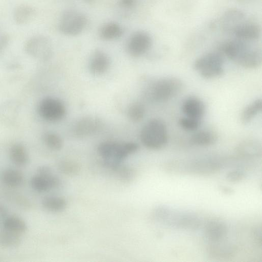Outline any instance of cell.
I'll return each instance as SVG.
<instances>
[{"mask_svg":"<svg viewBox=\"0 0 262 262\" xmlns=\"http://www.w3.org/2000/svg\"><path fill=\"white\" fill-rule=\"evenodd\" d=\"M182 110L185 116L201 120L205 114V106L200 99L189 97L183 102Z\"/></svg>","mask_w":262,"mask_h":262,"instance_id":"5bb4252c","label":"cell"},{"mask_svg":"<svg viewBox=\"0 0 262 262\" xmlns=\"http://www.w3.org/2000/svg\"><path fill=\"white\" fill-rule=\"evenodd\" d=\"M115 170L117 171L120 180L124 182H128L132 180L135 176L134 171L125 167H120V165Z\"/></svg>","mask_w":262,"mask_h":262,"instance_id":"836d02e7","label":"cell"},{"mask_svg":"<svg viewBox=\"0 0 262 262\" xmlns=\"http://www.w3.org/2000/svg\"><path fill=\"white\" fill-rule=\"evenodd\" d=\"M42 138L46 146L52 150H59L62 147V140L56 133L47 132L43 134Z\"/></svg>","mask_w":262,"mask_h":262,"instance_id":"1f68e13d","label":"cell"},{"mask_svg":"<svg viewBox=\"0 0 262 262\" xmlns=\"http://www.w3.org/2000/svg\"><path fill=\"white\" fill-rule=\"evenodd\" d=\"M245 15L237 9H231L226 11L223 15L221 22L223 29L227 32H231L232 29L242 20Z\"/></svg>","mask_w":262,"mask_h":262,"instance_id":"44dd1931","label":"cell"},{"mask_svg":"<svg viewBox=\"0 0 262 262\" xmlns=\"http://www.w3.org/2000/svg\"><path fill=\"white\" fill-rule=\"evenodd\" d=\"M227 233V226L224 222L221 220H211L205 226V235L210 242L225 239Z\"/></svg>","mask_w":262,"mask_h":262,"instance_id":"7c38bea8","label":"cell"},{"mask_svg":"<svg viewBox=\"0 0 262 262\" xmlns=\"http://www.w3.org/2000/svg\"><path fill=\"white\" fill-rule=\"evenodd\" d=\"M12 161L18 166H25L29 162V155L25 147L20 144L11 146L9 152Z\"/></svg>","mask_w":262,"mask_h":262,"instance_id":"cb8c5ba5","label":"cell"},{"mask_svg":"<svg viewBox=\"0 0 262 262\" xmlns=\"http://www.w3.org/2000/svg\"><path fill=\"white\" fill-rule=\"evenodd\" d=\"M36 15V10L34 7L28 4H21L15 8L13 17L16 24L25 25L31 22Z\"/></svg>","mask_w":262,"mask_h":262,"instance_id":"e0dca14e","label":"cell"},{"mask_svg":"<svg viewBox=\"0 0 262 262\" xmlns=\"http://www.w3.org/2000/svg\"><path fill=\"white\" fill-rule=\"evenodd\" d=\"M145 113L144 106L139 102L130 104L127 111L128 118L133 122H139L144 117Z\"/></svg>","mask_w":262,"mask_h":262,"instance_id":"4dcf8cb0","label":"cell"},{"mask_svg":"<svg viewBox=\"0 0 262 262\" xmlns=\"http://www.w3.org/2000/svg\"><path fill=\"white\" fill-rule=\"evenodd\" d=\"M7 214V211L4 207L0 205V221L3 219Z\"/></svg>","mask_w":262,"mask_h":262,"instance_id":"74e56055","label":"cell"},{"mask_svg":"<svg viewBox=\"0 0 262 262\" xmlns=\"http://www.w3.org/2000/svg\"><path fill=\"white\" fill-rule=\"evenodd\" d=\"M3 226L6 230L18 234L25 232L27 230L25 222L16 216H9L5 219Z\"/></svg>","mask_w":262,"mask_h":262,"instance_id":"83f0119b","label":"cell"},{"mask_svg":"<svg viewBox=\"0 0 262 262\" xmlns=\"http://www.w3.org/2000/svg\"><path fill=\"white\" fill-rule=\"evenodd\" d=\"M9 41L8 34L4 32L0 27V54L7 47Z\"/></svg>","mask_w":262,"mask_h":262,"instance_id":"d590c367","label":"cell"},{"mask_svg":"<svg viewBox=\"0 0 262 262\" xmlns=\"http://www.w3.org/2000/svg\"><path fill=\"white\" fill-rule=\"evenodd\" d=\"M58 168L62 173L69 176H75L79 174L81 170L80 164L75 161L65 160L58 164Z\"/></svg>","mask_w":262,"mask_h":262,"instance_id":"f546056e","label":"cell"},{"mask_svg":"<svg viewBox=\"0 0 262 262\" xmlns=\"http://www.w3.org/2000/svg\"><path fill=\"white\" fill-rule=\"evenodd\" d=\"M157 217L166 224L186 229H195L200 225V220L194 215L172 211L167 208H159Z\"/></svg>","mask_w":262,"mask_h":262,"instance_id":"5b68a950","label":"cell"},{"mask_svg":"<svg viewBox=\"0 0 262 262\" xmlns=\"http://www.w3.org/2000/svg\"><path fill=\"white\" fill-rule=\"evenodd\" d=\"M244 40H231L225 41L221 46V50L229 59L235 61L249 47Z\"/></svg>","mask_w":262,"mask_h":262,"instance_id":"2e32d148","label":"cell"},{"mask_svg":"<svg viewBox=\"0 0 262 262\" xmlns=\"http://www.w3.org/2000/svg\"><path fill=\"white\" fill-rule=\"evenodd\" d=\"M140 136L142 144L146 147L152 150L161 149L168 141L166 125L161 119H152L143 127Z\"/></svg>","mask_w":262,"mask_h":262,"instance_id":"7a4b0ae2","label":"cell"},{"mask_svg":"<svg viewBox=\"0 0 262 262\" xmlns=\"http://www.w3.org/2000/svg\"><path fill=\"white\" fill-rule=\"evenodd\" d=\"M24 49L28 55L41 61L49 59L52 55L51 42L43 35H35L29 38L25 43Z\"/></svg>","mask_w":262,"mask_h":262,"instance_id":"52a82bcc","label":"cell"},{"mask_svg":"<svg viewBox=\"0 0 262 262\" xmlns=\"http://www.w3.org/2000/svg\"><path fill=\"white\" fill-rule=\"evenodd\" d=\"M245 177V173L238 169L232 170L226 174V179L232 183H237L242 181Z\"/></svg>","mask_w":262,"mask_h":262,"instance_id":"e575fe53","label":"cell"},{"mask_svg":"<svg viewBox=\"0 0 262 262\" xmlns=\"http://www.w3.org/2000/svg\"><path fill=\"white\" fill-rule=\"evenodd\" d=\"M237 38L242 40H253L259 38L260 35L259 26L254 23H239L230 32Z\"/></svg>","mask_w":262,"mask_h":262,"instance_id":"8fae6325","label":"cell"},{"mask_svg":"<svg viewBox=\"0 0 262 262\" xmlns=\"http://www.w3.org/2000/svg\"><path fill=\"white\" fill-rule=\"evenodd\" d=\"M87 24V18L83 14L74 10H67L62 15L59 25V31L69 36L81 33Z\"/></svg>","mask_w":262,"mask_h":262,"instance_id":"8992f818","label":"cell"},{"mask_svg":"<svg viewBox=\"0 0 262 262\" xmlns=\"http://www.w3.org/2000/svg\"><path fill=\"white\" fill-rule=\"evenodd\" d=\"M102 126V123L99 118L93 116L85 117L76 123L73 133L79 137H86L98 132Z\"/></svg>","mask_w":262,"mask_h":262,"instance_id":"30bf717a","label":"cell"},{"mask_svg":"<svg viewBox=\"0 0 262 262\" xmlns=\"http://www.w3.org/2000/svg\"><path fill=\"white\" fill-rule=\"evenodd\" d=\"M38 112L43 119L50 122H56L64 117L66 110L63 103L59 99L47 97L40 101Z\"/></svg>","mask_w":262,"mask_h":262,"instance_id":"ba28073f","label":"cell"},{"mask_svg":"<svg viewBox=\"0 0 262 262\" xmlns=\"http://www.w3.org/2000/svg\"><path fill=\"white\" fill-rule=\"evenodd\" d=\"M86 2H91L92 0H84Z\"/></svg>","mask_w":262,"mask_h":262,"instance_id":"ab89813d","label":"cell"},{"mask_svg":"<svg viewBox=\"0 0 262 262\" xmlns=\"http://www.w3.org/2000/svg\"><path fill=\"white\" fill-rule=\"evenodd\" d=\"M152 43L150 36L144 31H138L129 38L126 49L128 54L133 57H139L150 49Z\"/></svg>","mask_w":262,"mask_h":262,"instance_id":"9c48e42d","label":"cell"},{"mask_svg":"<svg viewBox=\"0 0 262 262\" xmlns=\"http://www.w3.org/2000/svg\"><path fill=\"white\" fill-rule=\"evenodd\" d=\"M123 33L121 26L115 22H110L101 27L99 31L100 37L106 40H111L120 38Z\"/></svg>","mask_w":262,"mask_h":262,"instance_id":"603a6c76","label":"cell"},{"mask_svg":"<svg viewBox=\"0 0 262 262\" xmlns=\"http://www.w3.org/2000/svg\"><path fill=\"white\" fill-rule=\"evenodd\" d=\"M217 140L216 135L211 131L203 130L197 132L190 138V143L199 146H208L214 144Z\"/></svg>","mask_w":262,"mask_h":262,"instance_id":"7402d4cb","label":"cell"},{"mask_svg":"<svg viewBox=\"0 0 262 262\" xmlns=\"http://www.w3.org/2000/svg\"><path fill=\"white\" fill-rule=\"evenodd\" d=\"M209 253L213 257L220 258H229L234 252V248L226 240L210 242Z\"/></svg>","mask_w":262,"mask_h":262,"instance_id":"d6986e66","label":"cell"},{"mask_svg":"<svg viewBox=\"0 0 262 262\" xmlns=\"http://www.w3.org/2000/svg\"><path fill=\"white\" fill-rule=\"evenodd\" d=\"M110 64V60L107 55L101 50H97L91 56L89 68L93 74L100 75L108 70Z\"/></svg>","mask_w":262,"mask_h":262,"instance_id":"9a60e30c","label":"cell"},{"mask_svg":"<svg viewBox=\"0 0 262 262\" xmlns=\"http://www.w3.org/2000/svg\"><path fill=\"white\" fill-rule=\"evenodd\" d=\"M223 191L224 192H225L226 193H227L228 194L230 193V192H232V190L231 189L229 188H226L225 187H224L223 188Z\"/></svg>","mask_w":262,"mask_h":262,"instance_id":"f35d334b","label":"cell"},{"mask_svg":"<svg viewBox=\"0 0 262 262\" xmlns=\"http://www.w3.org/2000/svg\"><path fill=\"white\" fill-rule=\"evenodd\" d=\"M136 4V0H119V5L125 8L133 7Z\"/></svg>","mask_w":262,"mask_h":262,"instance_id":"8d00e7d4","label":"cell"},{"mask_svg":"<svg viewBox=\"0 0 262 262\" xmlns=\"http://www.w3.org/2000/svg\"><path fill=\"white\" fill-rule=\"evenodd\" d=\"M21 243L18 233L7 230L0 232V245L5 247H16Z\"/></svg>","mask_w":262,"mask_h":262,"instance_id":"f1b7e54d","label":"cell"},{"mask_svg":"<svg viewBox=\"0 0 262 262\" xmlns=\"http://www.w3.org/2000/svg\"><path fill=\"white\" fill-rule=\"evenodd\" d=\"M138 148V145L134 142L105 141L99 145L98 152L106 166L114 170L122 161L136 152Z\"/></svg>","mask_w":262,"mask_h":262,"instance_id":"6da1fadb","label":"cell"},{"mask_svg":"<svg viewBox=\"0 0 262 262\" xmlns=\"http://www.w3.org/2000/svg\"><path fill=\"white\" fill-rule=\"evenodd\" d=\"M261 59L260 51L249 48L236 62L244 68L255 69L261 64Z\"/></svg>","mask_w":262,"mask_h":262,"instance_id":"ac0fdd59","label":"cell"},{"mask_svg":"<svg viewBox=\"0 0 262 262\" xmlns=\"http://www.w3.org/2000/svg\"><path fill=\"white\" fill-rule=\"evenodd\" d=\"M60 184L59 179L52 172L37 174L31 180L32 187L38 192H44L57 187Z\"/></svg>","mask_w":262,"mask_h":262,"instance_id":"4fadbf2b","label":"cell"},{"mask_svg":"<svg viewBox=\"0 0 262 262\" xmlns=\"http://www.w3.org/2000/svg\"><path fill=\"white\" fill-rule=\"evenodd\" d=\"M238 1H242V2H244V1H249V0H238Z\"/></svg>","mask_w":262,"mask_h":262,"instance_id":"60d3db41","label":"cell"},{"mask_svg":"<svg viewBox=\"0 0 262 262\" xmlns=\"http://www.w3.org/2000/svg\"><path fill=\"white\" fill-rule=\"evenodd\" d=\"M2 178L6 185L13 187L20 186L24 180L23 173L13 169H8L5 170L2 174Z\"/></svg>","mask_w":262,"mask_h":262,"instance_id":"4316f807","label":"cell"},{"mask_svg":"<svg viewBox=\"0 0 262 262\" xmlns=\"http://www.w3.org/2000/svg\"><path fill=\"white\" fill-rule=\"evenodd\" d=\"M224 59L220 53L212 52L200 56L194 62V69L205 79H213L223 75Z\"/></svg>","mask_w":262,"mask_h":262,"instance_id":"277c9868","label":"cell"},{"mask_svg":"<svg viewBox=\"0 0 262 262\" xmlns=\"http://www.w3.org/2000/svg\"><path fill=\"white\" fill-rule=\"evenodd\" d=\"M183 88V83L175 77H165L152 83L147 91L148 98L156 102H163L178 95Z\"/></svg>","mask_w":262,"mask_h":262,"instance_id":"3957f363","label":"cell"},{"mask_svg":"<svg viewBox=\"0 0 262 262\" xmlns=\"http://www.w3.org/2000/svg\"><path fill=\"white\" fill-rule=\"evenodd\" d=\"M201 120L185 116L179 120L181 127L188 131H194L200 126Z\"/></svg>","mask_w":262,"mask_h":262,"instance_id":"d6a6232c","label":"cell"},{"mask_svg":"<svg viewBox=\"0 0 262 262\" xmlns=\"http://www.w3.org/2000/svg\"><path fill=\"white\" fill-rule=\"evenodd\" d=\"M240 156L251 158L260 156L261 147L259 143L254 140H246L240 143L236 148Z\"/></svg>","mask_w":262,"mask_h":262,"instance_id":"ffe728a7","label":"cell"},{"mask_svg":"<svg viewBox=\"0 0 262 262\" xmlns=\"http://www.w3.org/2000/svg\"><path fill=\"white\" fill-rule=\"evenodd\" d=\"M262 110V101L257 99L251 103L243 111L241 120L243 124L249 123Z\"/></svg>","mask_w":262,"mask_h":262,"instance_id":"484cf974","label":"cell"},{"mask_svg":"<svg viewBox=\"0 0 262 262\" xmlns=\"http://www.w3.org/2000/svg\"><path fill=\"white\" fill-rule=\"evenodd\" d=\"M42 206L47 210L58 212L63 211L67 207L66 200L57 196H47L42 200Z\"/></svg>","mask_w":262,"mask_h":262,"instance_id":"d4e9b609","label":"cell"}]
</instances>
